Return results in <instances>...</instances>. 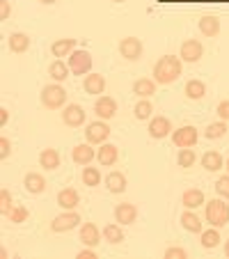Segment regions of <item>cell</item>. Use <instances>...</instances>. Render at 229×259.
Here are the masks:
<instances>
[{
    "label": "cell",
    "mask_w": 229,
    "mask_h": 259,
    "mask_svg": "<svg viewBox=\"0 0 229 259\" xmlns=\"http://www.w3.org/2000/svg\"><path fill=\"white\" fill-rule=\"evenodd\" d=\"M10 154H12V140L10 138H0V156L10 158Z\"/></svg>",
    "instance_id": "obj_42"
},
{
    "label": "cell",
    "mask_w": 229,
    "mask_h": 259,
    "mask_svg": "<svg viewBox=\"0 0 229 259\" xmlns=\"http://www.w3.org/2000/svg\"><path fill=\"white\" fill-rule=\"evenodd\" d=\"M181 69H184V60L176 58V55H163L156 64H154V80L161 85H170L174 83L181 76Z\"/></svg>",
    "instance_id": "obj_1"
},
{
    "label": "cell",
    "mask_w": 229,
    "mask_h": 259,
    "mask_svg": "<svg viewBox=\"0 0 229 259\" xmlns=\"http://www.w3.org/2000/svg\"><path fill=\"white\" fill-rule=\"evenodd\" d=\"M172 122L170 117H165V115H158V117H151L149 119V136L154 138V140H163V138L172 136Z\"/></svg>",
    "instance_id": "obj_10"
},
{
    "label": "cell",
    "mask_w": 229,
    "mask_h": 259,
    "mask_svg": "<svg viewBox=\"0 0 229 259\" xmlns=\"http://www.w3.org/2000/svg\"><path fill=\"white\" fill-rule=\"evenodd\" d=\"M224 257L229 259V241H224Z\"/></svg>",
    "instance_id": "obj_47"
},
{
    "label": "cell",
    "mask_w": 229,
    "mask_h": 259,
    "mask_svg": "<svg viewBox=\"0 0 229 259\" xmlns=\"http://www.w3.org/2000/svg\"><path fill=\"white\" fill-rule=\"evenodd\" d=\"M30 215V211L25 209V206H12L10 211H7V218L14 223V225H21V223H25Z\"/></svg>",
    "instance_id": "obj_37"
},
{
    "label": "cell",
    "mask_w": 229,
    "mask_h": 259,
    "mask_svg": "<svg viewBox=\"0 0 229 259\" xmlns=\"http://www.w3.org/2000/svg\"><path fill=\"white\" fill-rule=\"evenodd\" d=\"M39 99H41V106L44 108H49V110H60V108H64V103H67V90L60 83L44 85Z\"/></svg>",
    "instance_id": "obj_3"
},
{
    "label": "cell",
    "mask_w": 229,
    "mask_h": 259,
    "mask_svg": "<svg viewBox=\"0 0 229 259\" xmlns=\"http://www.w3.org/2000/svg\"><path fill=\"white\" fill-rule=\"evenodd\" d=\"M179 220H181V227L186 232H190V234H202V230H204V223H202V218L197 215L195 209H186Z\"/></svg>",
    "instance_id": "obj_14"
},
{
    "label": "cell",
    "mask_w": 229,
    "mask_h": 259,
    "mask_svg": "<svg viewBox=\"0 0 229 259\" xmlns=\"http://www.w3.org/2000/svg\"><path fill=\"white\" fill-rule=\"evenodd\" d=\"M41 5H55V3H58V0H39Z\"/></svg>",
    "instance_id": "obj_46"
},
{
    "label": "cell",
    "mask_w": 229,
    "mask_h": 259,
    "mask_svg": "<svg viewBox=\"0 0 229 259\" xmlns=\"http://www.w3.org/2000/svg\"><path fill=\"white\" fill-rule=\"evenodd\" d=\"M80 204V195L76 188H62V191L58 193V206L64 211H71L76 209V206Z\"/></svg>",
    "instance_id": "obj_20"
},
{
    "label": "cell",
    "mask_w": 229,
    "mask_h": 259,
    "mask_svg": "<svg viewBox=\"0 0 229 259\" xmlns=\"http://www.w3.org/2000/svg\"><path fill=\"white\" fill-rule=\"evenodd\" d=\"M117 158H119V149L115 145H110V142H103V145H99V149H97L99 165L110 167V165H115V163H117Z\"/></svg>",
    "instance_id": "obj_15"
},
{
    "label": "cell",
    "mask_w": 229,
    "mask_h": 259,
    "mask_svg": "<svg viewBox=\"0 0 229 259\" xmlns=\"http://www.w3.org/2000/svg\"><path fill=\"white\" fill-rule=\"evenodd\" d=\"M224 170H227V175H229V158L224 161Z\"/></svg>",
    "instance_id": "obj_48"
},
{
    "label": "cell",
    "mask_w": 229,
    "mask_h": 259,
    "mask_svg": "<svg viewBox=\"0 0 229 259\" xmlns=\"http://www.w3.org/2000/svg\"><path fill=\"white\" fill-rule=\"evenodd\" d=\"M200 163H202V167H204V170H209V172H218V170H222V167H224L222 154L215 152V149H209V152L202 154Z\"/></svg>",
    "instance_id": "obj_21"
},
{
    "label": "cell",
    "mask_w": 229,
    "mask_h": 259,
    "mask_svg": "<svg viewBox=\"0 0 229 259\" xmlns=\"http://www.w3.org/2000/svg\"><path fill=\"white\" fill-rule=\"evenodd\" d=\"M103 239H106L108 243H112V245H117V243H122L124 241V230H122V225H119L117 220L103 227Z\"/></svg>",
    "instance_id": "obj_30"
},
{
    "label": "cell",
    "mask_w": 229,
    "mask_h": 259,
    "mask_svg": "<svg viewBox=\"0 0 229 259\" xmlns=\"http://www.w3.org/2000/svg\"><path fill=\"white\" fill-rule=\"evenodd\" d=\"M227 131H229L227 122H224V119H220V122H213V124H209V126H206L204 138H209V140H218V138H222Z\"/></svg>",
    "instance_id": "obj_35"
},
{
    "label": "cell",
    "mask_w": 229,
    "mask_h": 259,
    "mask_svg": "<svg viewBox=\"0 0 229 259\" xmlns=\"http://www.w3.org/2000/svg\"><path fill=\"white\" fill-rule=\"evenodd\" d=\"M115 220L119 225H133L138 220V206L128 204V202H122V204L115 206Z\"/></svg>",
    "instance_id": "obj_16"
},
{
    "label": "cell",
    "mask_w": 229,
    "mask_h": 259,
    "mask_svg": "<svg viewBox=\"0 0 229 259\" xmlns=\"http://www.w3.org/2000/svg\"><path fill=\"white\" fill-rule=\"evenodd\" d=\"M23 186L28 193L39 195V193L46 191V177L41 175V172H28V175L23 177Z\"/></svg>",
    "instance_id": "obj_17"
},
{
    "label": "cell",
    "mask_w": 229,
    "mask_h": 259,
    "mask_svg": "<svg viewBox=\"0 0 229 259\" xmlns=\"http://www.w3.org/2000/svg\"><path fill=\"white\" fill-rule=\"evenodd\" d=\"M39 165L44 167L46 172L58 170V167H60V152H58V149H53V147L41 149V152H39Z\"/></svg>",
    "instance_id": "obj_22"
},
{
    "label": "cell",
    "mask_w": 229,
    "mask_h": 259,
    "mask_svg": "<svg viewBox=\"0 0 229 259\" xmlns=\"http://www.w3.org/2000/svg\"><path fill=\"white\" fill-rule=\"evenodd\" d=\"M204 218L211 227H224L229 223V204L224 197H213V200L204 202Z\"/></svg>",
    "instance_id": "obj_2"
},
{
    "label": "cell",
    "mask_w": 229,
    "mask_h": 259,
    "mask_svg": "<svg viewBox=\"0 0 229 259\" xmlns=\"http://www.w3.org/2000/svg\"><path fill=\"white\" fill-rule=\"evenodd\" d=\"M184 94L190 99V101H200V99L206 97V85L202 83V80L193 78V80H188V83H186Z\"/></svg>",
    "instance_id": "obj_28"
},
{
    "label": "cell",
    "mask_w": 229,
    "mask_h": 259,
    "mask_svg": "<svg viewBox=\"0 0 229 259\" xmlns=\"http://www.w3.org/2000/svg\"><path fill=\"white\" fill-rule=\"evenodd\" d=\"M62 122L67 124L69 128H78L85 124V110L78 103H69V106L62 108Z\"/></svg>",
    "instance_id": "obj_9"
},
{
    "label": "cell",
    "mask_w": 229,
    "mask_h": 259,
    "mask_svg": "<svg viewBox=\"0 0 229 259\" xmlns=\"http://www.w3.org/2000/svg\"><path fill=\"white\" fill-rule=\"evenodd\" d=\"M10 49L14 53H25L30 49V37L25 32H12L10 34Z\"/></svg>",
    "instance_id": "obj_31"
},
{
    "label": "cell",
    "mask_w": 229,
    "mask_h": 259,
    "mask_svg": "<svg viewBox=\"0 0 229 259\" xmlns=\"http://www.w3.org/2000/svg\"><path fill=\"white\" fill-rule=\"evenodd\" d=\"M106 188L110 193H124L126 191V177H124V172L119 170H112L106 175Z\"/></svg>",
    "instance_id": "obj_25"
},
{
    "label": "cell",
    "mask_w": 229,
    "mask_h": 259,
    "mask_svg": "<svg viewBox=\"0 0 229 259\" xmlns=\"http://www.w3.org/2000/svg\"><path fill=\"white\" fill-rule=\"evenodd\" d=\"M215 193H218V197H224V200H229V175H222L218 181H215Z\"/></svg>",
    "instance_id": "obj_38"
},
{
    "label": "cell",
    "mask_w": 229,
    "mask_h": 259,
    "mask_svg": "<svg viewBox=\"0 0 229 259\" xmlns=\"http://www.w3.org/2000/svg\"><path fill=\"white\" fill-rule=\"evenodd\" d=\"M110 3H124V0H110Z\"/></svg>",
    "instance_id": "obj_49"
},
{
    "label": "cell",
    "mask_w": 229,
    "mask_h": 259,
    "mask_svg": "<svg viewBox=\"0 0 229 259\" xmlns=\"http://www.w3.org/2000/svg\"><path fill=\"white\" fill-rule=\"evenodd\" d=\"M80 179H83V184L85 186H89V188H97L99 184H101V172H99V167H89V165H85L83 167V175H80Z\"/></svg>",
    "instance_id": "obj_33"
},
{
    "label": "cell",
    "mask_w": 229,
    "mask_h": 259,
    "mask_svg": "<svg viewBox=\"0 0 229 259\" xmlns=\"http://www.w3.org/2000/svg\"><path fill=\"white\" fill-rule=\"evenodd\" d=\"M78 225H80V215L71 209V211H64V213L55 215L53 223H51V232H55V234H62V232L76 230Z\"/></svg>",
    "instance_id": "obj_6"
},
{
    "label": "cell",
    "mask_w": 229,
    "mask_h": 259,
    "mask_svg": "<svg viewBox=\"0 0 229 259\" xmlns=\"http://www.w3.org/2000/svg\"><path fill=\"white\" fill-rule=\"evenodd\" d=\"M108 136H110V126H108L106 119L97 117L85 128V140H87L89 145H103V142H108Z\"/></svg>",
    "instance_id": "obj_4"
},
{
    "label": "cell",
    "mask_w": 229,
    "mask_h": 259,
    "mask_svg": "<svg viewBox=\"0 0 229 259\" xmlns=\"http://www.w3.org/2000/svg\"><path fill=\"white\" fill-rule=\"evenodd\" d=\"M0 16H3V21L10 16V3H7V0H3V10H0Z\"/></svg>",
    "instance_id": "obj_45"
},
{
    "label": "cell",
    "mask_w": 229,
    "mask_h": 259,
    "mask_svg": "<svg viewBox=\"0 0 229 259\" xmlns=\"http://www.w3.org/2000/svg\"><path fill=\"white\" fill-rule=\"evenodd\" d=\"M176 163H179V167H193L197 163L195 149H190V147H181L179 154H176Z\"/></svg>",
    "instance_id": "obj_34"
},
{
    "label": "cell",
    "mask_w": 229,
    "mask_h": 259,
    "mask_svg": "<svg viewBox=\"0 0 229 259\" xmlns=\"http://www.w3.org/2000/svg\"><path fill=\"white\" fill-rule=\"evenodd\" d=\"M7 122H10V110H7V108H3V110H0V124L5 126Z\"/></svg>",
    "instance_id": "obj_44"
},
{
    "label": "cell",
    "mask_w": 229,
    "mask_h": 259,
    "mask_svg": "<svg viewBox=\"0 0 229 259\" xmlns=\"http://www.w3.org/2000/svg\"><path fill=\"white\" fill-rule=\"evenodd\" d=\"M80 241H83L85 245H89V248L99 245L101 243V232H99V227L94 225V223H83V225H80Z\"/></svg>",
    "instance_id": "obj_23"
},
{
    "label": "cell",
    "mask_w": 229,
    "mask_h": 259,
    "mask_svg": "<svg viewBox=\"0 0 229 259\" xmlns=\"http://www.w3.org/2000/svg\"><path fill=\"white\" fill-rule=\"evenodd\" d=\"M215 113H218V117H220V119H224V122H227V119H229V99H222V101L218 103Z\"/></svg>",
    "instance_id": "obj_41"
},
{
    "label": "cell",
    "mask_w": 229,
    "mask_h": 259,
    "mask_svg": "<svg viewBox=\"0 0 229 259\" xmlns=\"http://www.w3.org/2000/svg\"><path fill=\"white\" fill-rule=\"evenodd\" d=\"M69 69L73 76H87L92 73V55L87 51H73L69 55Z\"/></svg>",
    "instance_id": "obj_5"
},
{
    "label": "cell",
    "mask_w": 229,
    "mask_h": 259,
    "mask_svg": "<svg viewBox=\"0 0 229 259\" xmlns=\"http://www.w3.org/2000/svg\"><path fill=\"white\" fill-rule=\"evenodd\" d=\"M202 55H204V46L200 39H186L179 49V58L184 62H200Z\"/></svg>",
    "instance_id": "obj_7"
},
{
    "label": "cell",
    "mask_w": 229,
    "mask_h": 259,
    "mask_svg": "<svg viewBox=\"0 0 229 259\" xmlns=\"http://www.w3.org/2000/svg\"><path fill=\"white\" fill-rule=\"evenodd\" d=\"M94 115H97L99 119H112L115 115H117V101L112 97H106V94H101V97L94 101Z\"/></svg>",
    "instance_id": "obj_8"
},
{
    "label": "cell",
    "mask_w": 229,
    "mask_h": 259,
    "mask_svg": "<svg viewBox=\"0 0 229 259\" xmlns=\"http://www.w3.org/2000/svg\"><path fill=\"white\" fill-rule=\"evenodd\" d=\"M83 90L87 94L99 97V94L106 92V78H103L101 73H87V76L83 78Z\"/></svg>",
    "instance_id": "obj_19"
},
{
    "label": "cell",
    "mask_w": 229,
    "mask_h": 259,
    "mask_svg": "<svg viewBox=\"0 0 229 259\" xmlns=\"http://www.w3.org/2000/svg\"><path fill=\"white\" fill-rule=\"evenodd\" d=\"M97 158V149H92L89 142H83V145H76L71 149V161L76 165H89V163Z\"/></svg>",
    "instance_id": "obj_13"
},
{
    "label": "cell",
    "mask_w": 229,
    "mask_h": 259,
    "mask_svg": "<svg viewBox=\"0 0 229 259\" xmlns=\"http://www.w3.org/2000/svg\"><path fill=\"white\" fill-rule=\"evenodd\" d=\"M200 239H202V248L213 250L215 245L220 243V232H218V227H209V230H202Z\"/></svg>",
    "instance_id": "obj_32"
},
{
    "label": "cell",
    "mask_w": 229,
    "mask_h": 259,
    "mask_svg": "<svg viewBox=\"0 0 229 259\" xmlns=\"http://www.w3.org/2000/svg\"><path fill=\"white\" fill-rule=\"evenodd\" d=\"M76 44H78V39H71V37H67V39H55L53 44H51V53L58 60L69 58V55L76 51Z\"/></svg>",
    "instance_id": "obj_18"
},
{
    "label": "cell",
    "mask_w": 229,
    "mask_h": 259,
    "mask_svg": "<svg viewBox=\"0 0 229 259\" xmlns=\"http://www.w3.org/2000/svg\"><path fill=\"white\" fill-rule=\"evenodd\" d=\"M197 25H200V32L204 34V37H215V34L220 32V19L213 14H204Z\"/></svg>",
    "instance_id": "obj_27"
},
{
    "label": "cell",
    "mask_w": 229,
    "mask_h": 259,
    "mask_svg": "<svg viewBox=\"0 0 229 259\" xmlns=\"http://www.w3.org/2000/svg\"><path fill=\"white\" fill-rule=\"evenodd\" d=\"M78 259H97V252H94V250L87 245L85 250H80V252H78Z\"/></svg>",
    "instance_id": "obj_43"
},
{
    "label": "cell",
    "mask_w": 229,
    "mask_h": 259,
    "mask_svg": "<svg viewBox=\"0 0 229 259\" xmlns=\"http://www.w3.org/2000/svg\"><path fill=\"white\" fill-rule=\"evenodd\" d=\"M197 140H200V133H197L195 126H181L176 131H172V142L176 147H195Z\"/></svg>",
    "instance_id": "obj_11"
},
{
    "label": "cell",
    "mask_w": 229,
    "mask_h": 259,
    "mask_svg": "<svg viewBox=\"0 0 229 259\" xmlns=\"http://www.w3.org/2000/svg\"><path fill=\"white\" fill-rule=\"evenodd\" d=\"M119 53H122L124 60L135 62V60L142 58V41L138 37H126V39L119 41Z\"/></svg>",
    "instance_id": "obj_12"
},
{
    "label": "cell",
    "mask_w": 229,
    "mask_h": 259,
    "mask_svg": "<svg viewBox=\"0 0 229 259\" xmlns=\"http://www.w3.org/2000/svg\"><path fill=\"white\" fill-rule=\"evenodd\" d=\"M151 113H154V106H151L149 99H140L135 103V108H133V115L138 119H151Z\"/></svg>",
    "instance_id": "obj_36"
},
{
    "label": "cell",
    "mask_w": 229,
    "mask_h": 259,
    "mask_svg": "<svg viewBox=\"0 0 229 259\" xmlns=\"http://www.w3.org/2000/svg\"><path fill=\"white\" fill-rule=\"evenodd\" d=\"M156 80L154 78H138L135 83H133V94L140 99H149L151 94H156Z\"/></svg>",
    "instance_id": "obj_26"
},
{
    "label": "cell",
    "mask_w": 229,
    "mask_h": 259,
    "mask_svg": "<svg viewBox=\"0 0 229 259\" xmlns=\"http://www.w3.org/2000/svg\"><path fill=\"white\" fill-rule=\"evenodd\" d=\"M49 73H51V78H53L55 83H62V80L69 78L71 69H69V64H64V60H53L51 67H49Z\"/></svg>",
    "instance_id": "obj_29"
},
{
    "label": "cell",
    "mask_w": 229,
    "mask_h": 259,
    "mask_svg": "<svg viewBox=\"0 0 229 259\" xmlns=\"http://www.w3.org/2000/svg\"><path fill=\"white\" fill-rule=\"evenodd\" d=\"M163 257H165V259H186V257H188V252H186L184 248H167Z\"/></svg>",
    "instance_id": "obj_40"
},
{
    "label": "cell",
    "mask_w": 229,
    "mask_h": 259,
    "mask_svg": "<svg viewBox=\"0 0 229 259\" xmlns=\"http://www.w3.org/2000/svg\"><path fill=\"white\" fill-rule=\"evenodd\" d=\"M204 193L200 191V188H186L184 195H181V204H184V209H197V206L204 204Z\"/></svg>",
    "instance_id": "obj_24"
},
{
    "label": "cell",
    "mask_w": 229,
    "mask_h": 259,
    "mask_svg": "<svg viewBox=\"0 0 229 259\" xmlns=\"http://www.w3.org/2000/svg\"><path fill=\"white\" fill-rule=\"evenodd\" d=\"M14 206V200H12V193L7 191V188H3L0 191V209H3V213L7 215V211Z\"/></svg>",
    "instance_id": "obj_39"
}]
</instances>
